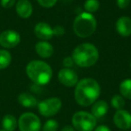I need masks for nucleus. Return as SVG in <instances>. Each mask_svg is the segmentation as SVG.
I'll return each instance as SVG.
<instances>
[{
  "label": "nucleus",
  "instance_id": "nucleus-1",
  "mask_svg": "<svg viewBox=\"0 0 131 131\" xmlns=\"http://www.w3.org/2000/svg\"><path fill=\"white\" fill-rule=\"evenodd\" d=\"M101 94V86L95 79L85 77L78 81L75 89V100L82 107L91 106L98 100Z\"/></svg>",
  "mask_w": 131,
  "mask_h": 131
},
{
  "label": "nucleus",
  "instance_id": "nucleus-2",
  "mask_svg": "<svg viewBox=\"0 0 131 131\" xmlns=\"http://www.w3.org/2000/svg\"><path fill=\"white\" fill-rule=\"evenodd\" d=\"M26 75L37 85H46L50 82L53 70L48 63L42 60H32L26 66Z\"/></svg>",
  "mask_w": 131,
  "mask_h": 131
},
{
  "label": "nucleus",
  "instance_id": "nucleus-3",
  "mask_svg": "<svg viewBox=\"0 0 131 131\" xmlns=\"http://www.w3.org/2000/svg\"><path fill=\"white\" fill-rule=\"evenodd\" d=\"M72 58L75 65L80 68H91L99 60V50L93 44L85 42L75 48Z\"/></svg>",
  "mask_w": 131,
  "mask_h": 131
},
{
  "label": "nucleus",
  "instance_id": "nucleus-4",
  "mask_svg": "<svg viewBox=\"0 0 131 131\" xmlns=\"http://www.w3.org/2000/svg\"><path fill=\"white\" fill-rule=\"evenodd\" d=\"M97 28V20L93 14L84 12L75 18L73 31L77 37L85 39L94 33Z\"/></svg>",
  "mask_w": 131,
  "mask_h": 131
},
{
  "label": "nucleus",
  "instance_id": "nucleus-5",
  "mask_svg": "<svg viewBox=\"0 0 131 131\" xmlns=\"http://www.w3.org/2000/svg\"><path fill=\"white\" fill-rule=\"evenodd\" d=\"M71 122L77 131H93L96 127L97 119L92 113L79 111L74 113Z\"/></svg>",
  "mask_w": 131,
  "mask_h": 131
},
{
  "label": "nucleus",
  "instance_id": "nucleus-6",
  "mask_svg": "<svg viewBox=\"0 0 131 131\" xmlns=\"http://www.w3.org/2000/svg\"><path fill=\"white\" fill-rule=\"evenodd\" d=\"M40 114L46 118H50L58 114L62 108V101L58 97L48 98L37 104Z\"/></svg>",
  "mask_w": 131,
  "mask_h": 131
},
{
  "label": "nucleus",
  "instance_id": "nucleus-7",
  "mask_svg": "<svg viewBox=\"0 0 131 131\" xmlns=\"http://www.w3.org/2000/svg\"><path fill=\"white\" fill-rule=\"evenodd\" d=\"M20 131H40L41 127L40 119L32 112H24L18 119Z\"/></svg>",
  "mask_w": 131,
  "mask_h": 131
},
{
  "label": "nucleus",
  "instance_id": "nucleus-8",
  "mask_svg": "<svg viewBox=\"0 0 131 131\" xmlns=\"http://www.w3.org/2000/svg\"><path fill=\"white\" fill-rule=\"evenodd\" d=\"M21 41V36L16 31L6 30L0 33V45L5 49L15 48Z\"/></svg>",
  "mask_w": 131,
  "mask_h": 131
},
{
  "label": "nucleus",
  "instance_id": "nucleus-9",
  "mask_svg": "<svg viewBox=\"0 0 131 131\" xmlns=\"http://www.w3.org/2000/svg\"><path fill=\"white\" fill-rule=\"evenodd\" d=\"M58 79L63 85L67 87H74L78 83V75L72 68H64L58 71Z\"/></svg>",
  "mask_w": 131,
  "mask_h": 131
},
{
  "label": "nucleus",
  "instance_id": "nucleus-10",
  "mask_svg": "<svg viewBox=\"0 0 131 131\" xmlns=\"http://www.w3.org/2000/svg\"><path fill=\"white\" fill-rule=\"evenodd\" d=\"M113 122L118 128L128 130L131 128V113L126 110L116 111L113 116Z\"/></svg>",
  "mask_w": 131,
  "mask_h": 131
},
{
  "label": "nucleus",
  "instance_id": "nucleus-11",
  "mask_svg": "<svg viewBox=\"0 0 131 131\" xmlns=\"http://www.w3.org/2000/svg\"><path fill=\"white\" fill-rule=\"evenodd\" d=\"M34 34L40 40H49L54 36L53 28L45 22H40L34 27Z\"/></svg>",
  "mask_w": 131,
  "mask_h": 131
},
{
  "label": "nucleus",
  "instance_id": "nucleus-12",
  "mask_svg": "<svg viewBox=\"0 0 131 131\" xmlns=\"http://www.w3.org/2000/svg\"><path fill=\"white\" fill-rule=\"evenodd\" d=\"M115 28L120 36L129 37L131 35V18L127 16L119 17L117 20Z\"/></svg>",
  "mask_w": 131,
  "mask_h": 131
},
{
  "label": "nucleus",
  "instance_id": "nucleus-13",
  "mask_svg": "<svg viewBox=\"0 0 131 131\" xmlns=\"http://www.w3.org/2000/svg\"><path fill=\"white\" fill-rule=\"evenodd\" d=\"M15 10L19 17L27 19L32 15V5L29 0H18L15 6Z\"/></svg>",
  "mask_w": 131,
  "mask_h": 131
},
{
  "label": "nucleus",
  "instance_id": "nucleus-14",
  "mask_svg": "<svg viewBox=\"0 0 131 131\" xmlns=\"http://www.w3.org/2000/svg\"><path fill=\"white\" fill-rule=\"evenodd\" d=\"M37 55L42 58H49L54 54V48L47 40H40L35 45Z\"/></svg>",
  "mask_w": 131,
  "mask_h": 131
},
{
  "label": "nucleus",
  "instance_id": "nucleus-15",
  "mask_svg": "<svg viewBox=\"0 0 131 131\" xmlns=\"http://www.w3.org/2000/svg\"><path fill=\"white\" fill-rule=\"evenodd\" d=\"M109 111V104L106 101L100 100L96 101L92 106L91 113L96 118H102L107 114Z\"/></svg>",
  "mask_w": 131,
  "mask_h": 131
},
{
  "label": "nucleus",
  "instance_id": "nucleus-16",
  "mask_svg": "<svg viewBox=\"0 0 131 131\" xmlns=\"http://www.w3.org/2000/svg\"><path fill=\"white\" fill-rule=\"evenodd\" d=\"M18 102L25 108H34L38 104L37 99L32 94L28 93H22L18 96Z\"/></svg>",
  "mask_w": 131,
  "mask_h": 131
},
{
  "label": "nucleus",
  "instance_id": "nucleus-17",
  "mask_svg": "<svg viewBox=\"0 0 131 131\" xmlns=\"http://www.w3.org/2000/svg\"><path fill=\"white\" fill-rule=\"evenodd\" d=\"M18 126L16 118L12 114H6L2 119L3 129L6 131H15Z\"/></svg>",
  "mask_w": 131,
  "mask_h": 131
},
{
  "label": "nucleus",
  "instance_id": "nucleus-18",
  "mask_svg": "<svg viewBox=\"0 0 131 131\" xmlns=\"http://www.w3.org/2000/svg\"><path fill=\"white\" fill-rule=\"evenodd\" d=\"M120 95L127 100H131V79L127 78L123 80L119 84Z\"/></svg>",
  "mask_w": 131,
  "mask_h": 131
},
{
  "label": "nucleus",
  "instance_id": "nucleus-19",
  "mask_svg": "<svg viewBox=\"0 0 131 131\" xmlns=\"http://www.w3.org/2000/svg\"><path fill=\"white\" fill-rule=\"evenodd\" d=\"M12 62V55L6 49H0V69H6Z\"/></svg>",
  "mask_w": 131,
  "mask_h": 131
},
{
  "label": "nucleus",
  "instance_id": "nucleus-20",
  "mask_svg": "<svg viewBox=\"0 0 131 131\" xmlns=\"http://www.w3.org/2000/svg\"><path fill=\"white\" fill-rule=\"evenodd\" d=\"M111 106L114 108L116 111L118 110H123L125 107V99L122 95L120 94H115L112 96L111 100Z\"/></svg>",
  "mask_w": 131,
  "mask_h": 131
},
{
  "label": "nucleus",
  "instance_id": "nucleus-21",
  "mask_svg": "<svg viewBox=\"0 0 131 131\" xmlns=\"http://www.w3.org/2000/svg\"><path fill=\"white\" fill-rule=\"evenodd\" d=\"M84 8L87 13L93 14L98 11L100 8V2L98 0H86L84 2Z\"/></svg>",
  "mask_w": 131,
  "mask_h": 131
},
{
  "label": "nucleus",
  "instance_id": "nucleus-22",
  "mask_svg": "<svg viewBox=\"0 0 131 131\" xmlns=\"http://www.w3.org/2000/svg\"><path fill=\"white\" fill-rule=\"evenodd\" d=\"M58 123L56 119H53V118L47 120L42 127V131H58Z\"/></svg>",
  "mask_w": 131,
  "mask_h": 131
},
{
  "label": "nucleus",
  "instance_id": "nucleus-23",
  "mask_svg": "<svg viewBox=\"0 0 131 131\" xmlns=\"http://www.w3.org/2000/svg\"><path fill=\"white\" fill-rule=\"evenodd\" d=\"M37 2L39 3L40 6L45 8H50L53 7L55 5L57 4L58 0H37Z\"/></svg>",
  "mask_w": 131,
  "mask_h": 131
},
{
  "label": "nucleus",
  "instance_id": "nucleus-24",
  "mask_svg": "<svg viewBox=\"0 0 131 131\" xmlns=\"http://www.w3.org/2000/svg\"><path fill=\"white\" fill-rule=\"evenodd\" d=\"M65 32H66V30L62 25H56L53 27V33H54L55 36L61 37L65 34Z\"/></svg>",
  "mask_w": 131,
  "mask_h": 131
},
{
  "label": "nucleus",
  "instance_id": "nucleus-25",
  "mask_svg": "<svg viewBox=\"0 0 131 131\" xmlns=\"http://www.w3.org/2000/svg\"><path fill=\"white\" fill-rule=\"evenodd\" d=\"M63 64L64 68H71L74 65H75V62H74V59L72 57H66L65 58L63 59Z\"/></svg>",
  "mask_w": 131,
  "mask_h": 131
},
{
  "label": "nucleus",
  "instance_id": "nucleus-26",
  "mask_svg": "<svg viewBox=\"0 0 131 131\" xmlns=\"http://www.w3.org/2000/svg\"><path fill=\"white\" fill-rule=\"evenodd\" d=\"M1 3V6H3L6 9H9V8H12L15 4V0H1L0 1Z\"/></svg>",
  "mask_w": 131,
  "mask_h": 131
},
{
  "label": "nucleus",
  "instance_id": "nucleus-27",
  "mask_svg": "<svg viewBox=\"0 0 131 131\" xmlns=\"http://www.w3.org/2000/svg\"><path fill=\"white\" fill-rule=\"evenodd\" d=\"M131 0H117V6L120 9H126L130 5Z\"/></svg>",
  "mask_w": 131,
  "mask_h": 131
},
{
  "label": "nucleus",
  "instance_id": "nucleus-28",
  "mask_svg": "<svg viewBox=\"0 0 131 131\" xmlns=\"http://www.w3.org/2000/svg\"><path fill=\"white\" fill-rule=\"evenodd\" d=\"M93 131H111V130L109 127H107V126L101 125V126H98V127H95Z\"/></svg>",
  "mask_w": 131,
  "mask_h": 131
},
{
  "label": "nucleus",
  "instance_id": "nucleus-29",
  "mask_svg": "<svg viewBox=\"0 0 131 131\" xmlns=\"http://www.w3.org/2000/svg\"><path fill=\"white\" fill-rule=\"evenodd\" d=\"M61 131H75V129L73 127V126H65Z\"/></svg>",
  "mask_w": 131,
  "mask_h": 131
},
{
  "label": "nucleus",
  "instance_id": "nucleus-30",
  "mask_svg": "<svg viewBox=\"0 0 131 131\" xmlns=\"http://www.w3.org/2000/svg\"><path fill=\"white\" fill-rule=\"evenodd\" d=\"M0 131H6V130H4V129H0Z\"/></svg>",
  "mask_w": 131,
  "mask_h": 131
},
{
  "label": "nucleus",
  "instance_id": "nucleus-31",
  "mask_svg": "<svg viewBox=\"0 0 131 131\" xmlns=\"http://www.w3.org/2000/svg\"><path fill=\"white\" fill-rule=\"evenodd\" d=\"M130 68H131V61H130Z\"/></svg>",
  "mask_w": 131,
  "mask_h": 131
}]
</instances>
